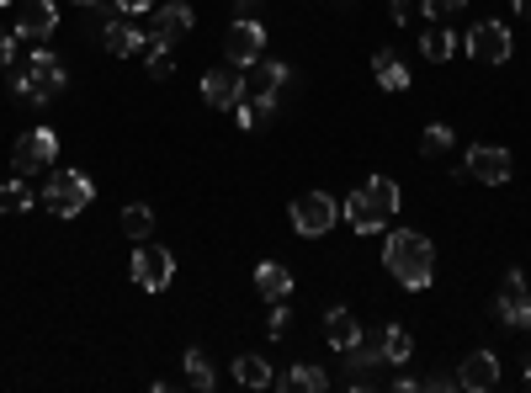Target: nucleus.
<instances>
[{
	"label": "nucleus",
	"instance_id": "obj_38",
	"mask_svg": "<svg viewBox=\"0 0 531 393\" xmlns=\"http://www.w3.org/2000/svg\"><path fill=\"white\" fill-rule=\"evenodd\" d=\"M521 324H526V330H531V293H526V309H521Z\"/></svg>",
	"mask_w": 531,
	"mask_h": 393
},
{
	"label": "nucleus",
	"instance_id": "obj_41",
	"mask_svg": "<svg viewBox=\"0 0 531 393\" xmlns=\"http://www.w3.org/2000/svg\"><path fill=\"white\" fill-rule=\"evenodd\" d=\"M526 383H531V356H526Z\"/></svg>",
	"mask_w": 531,
	"mask_h": 393
},
{
	"label": "nucleus",
	"instance_id": "obj_37",
	"mask_svg": "<svg viewBox=\"0 0 531 393\" xmlns=\"http://www.w3.org/2000/svg\"><path fill=\"white\" fill-rule=\"evenodd\" d=\"M510 6H516V16H521V22H531V0H510Z\"/></svg>",
	"mask_w": 531,
	"mask_h": 393
},
{
	"label": "nucleus",
	"instance_id": "obj_13",
	"mask_svg": "<svg viewBox=\"0 0 531 393\" xmlns=\"http://www.w3.org/2000/svg\"><path fill=\"white\" fill-rule=\"evenodd\" d=\"M340 218H346V224H351L356 234H378V229L388 224V218H383L378 208H372V197H367V186H362V192H351L346 202H340Z\"/></svg>",
	"mask_w": 531,
	"mask_h": 393
},
{
	"label": "nucleus",
	"instance_id": "obj_10",
	"mask_svg": "<svg viewBox=\"0 0 531 393\" xmlns=\"http://www.w3.org/2000/svg\"><path fill=\"white\" fill-rule=\"evenodd\" d=\"M510 170H516V160H510L500 144H473L468 149V176H478L484 186H505Z\"/></svg>",
	"mask_w": 531,
	"mask_h": 393
},
{
	"label": "nucleus",
	"instance_id": "obj_23",
	"mask_svg": "<svg viewBox=\"0 0 531 393\" xmlns=\"http://www.w3.org/2000/svg\"><path fill=\"white\" fill-rule=\"evenodd\" d=\"M409 356H415V335H409V330H399V324H388V330H383V362L404 367Z\"/></svg>",
	"mask_w": 531,
	"mask_h": 393
},
{
	"label": "nucleus",
	"instance_id": "obj_2",
	"mask_svg": "<svg viewBox=\"0 0 531 393\" xmlns=\"http://www.w3.org/2000/svg\"><path fill=\"white\" fill-rule=\"evenodd\" d=\"M11 91L22 96V101H38V107H43V101H54V96L64 91V70H59V59H54V54H43V48H38V54H27V70H16V75H11Z\"/></svg>",
	"mask_w": 531,
	"mask_h": 393
},
{
	"label": "nucleus",
	"instance_id": "obj_25",
	"mask_svg": "<svg viewBox=\"0 0 531 393\" xmlns=\"http://www.w3.org/2000/svg\"><path fill=\"white\" fill-rule=\"evenodd\" d=\"M123 234L133 239V245H144V239L154 234V213L139 208V202H133V208H123Z\"/></svg>",
	"mask_w": 531,
	"mask_h": 393
},
{
	"label": "nucleus",
	"instance_id": "obj_30",
	"mask_svg": "<svg viewBox=\"0 0 531 393\" xmlns=\"http://www.w3.org/2000/svg\"><path fill=\"white\" fill-rule=\"evenodd\" d=\"M447 144H452V128H447V123H431V128H425V139H420L425 155H441Z\"/></svg>",
	"mask_w": 531,
	"mask_h": 393
},
{
	"label": "nucleus",
	"instance_id": "obj_1",
	"mask_svg": "<svg viewBox=\"0 0 531 393\" xmlns=\"http://www.w3.org/2000/svg\"><path fill=\"white\" fill-rule=\"evenodd\" d=\"M383 266L393 271V282H399V287H409V293H420V287L436 282V250H431V239L415 234V229H393L388 234Z\"/></svg>",
	"mask_w": 531,
	"mask_h": 393
},
{
	"label": "nucleus",
	"instance_id": "obj_33",
	"mask_svg": "<svg viewBox=\"0 0 531 393\" xmlns=\"http://www.w3.org/2000/svg\"><path fill=\"white\" fill-rule=\"evenodd\" d=\"M415 16V0H393V22H409Z\"/></svg>",
	"mask_w": 531,
	"mask_h": 393
},
{
	"label": "nucleus",
	"instance_id": "obj_16",
	"mask_svg": "<svg viewBox=\"0 0 531 393\" xmlns=\"http://www.w3.org/2000/svg\"><path fill=\"white\" fill-rule=\"evenodd\" d=\"M521 309H526V282H521V271H510L505 287H500V303H494V314H500V324H510V330H516Z\"/></svg>",
	"mask_w": 531,
	"mask_h": 393
},
{
	"label": "nucleus",
	"instance_id": "obj_35",
	"mask_svg": "<svg viewBox=\"0 0 531 393\" xmlns=\"http://www.w3.org/2000/svg\"><path fill=\"white\" fill-rule=\"evenodd\" d=\"M271 335H287V309L277 303V314H271Z\"/></svg>",
	"mask_w": 531,
	"mask_h": 393
},
{
	"label": "nucleus",
	"instance_id": "obj_18",
	"mask_svg": "<svg viewBox=\"0 0 531 393\" xmlns=\"http://www.w3.org/2000/svg\"><path fill=\"white\" fill-rule=\"evenodd\" d=\"M107 48H112L117 59H128V54H144V48H149V32H139L133 22H112V27H107Z\"/></svg>",
	"mask_w": 531,
	"mask_h": 393
},
{
	"label": "nucleus",
	"instance_id": "obj_28",
	"mask_svg": "<svg viewBox=\"0 0 531 393\" xmlns=\"http://www.w3.org/2000/svg\"><path fill=\"white\" fill-rule=\"evenodd\" d=\"M144 64H149V75H154V80H165L170 70H176V59H170V43L149 38V48H144Z\"/></svg>",
	"mask_w": 531,
	"mask_h": 393
},
{
	"label": "nucleus",
	"instance_id": "obj_9",
	"mask_svg": "<svg viewBox=\"0 0 531 393\" xmlns=\"http://www.w3.org/2000/svg\"><path fill=\"white\" fill-rule=\"evenodd\" d=\"M468 54L478 64H505L510 59V27L505 22H478L468 32Z\"/></svg>",
	"mask_w": 531,
	"mask_h": 393
},
{
	"label": "nucleus",
	"instance_id": "obj_34",
	"mask_svg": "<svg viewBox=\"0 0 531 393\" xmlns=\"http://www.w3.org/2000/svg\"><path fill=\"white\" fill-rule=\"evenodd\" d=\"M425 388H462V383L447 378V372H431V378H425Z\"/></svg>",
	"mask_w": 531,
	"mask_h": 393
},
{
	"label": "nucleus",
	"instance_id": "obj_5",
	"mask_svg": "<svg viewBox=\"0 0 531 393\" xmlns=\"http://www.w3.org/2000/svg\"><path fill=\"white\" fill-rule=\"evenodd\" d=\"M133 282L144 287V293H165L170 287V277H176V261H170V250H160V245H133Z\"/></svg>",
	"mask_w": 531,
	"mask_h": 393
},
{
	"label": "nucleus",
	"instance_id": "obj_20",
	"mask_svg": "<svg viewBox=\"0 0 531 393\" xmlns=\"http://www.w3.org/2000/svg\"><path fill=\"white\" fill-rule=\"evenodd\" d=\"M372 75H378L383 91H404L409 85V70H404V59L393 54V48H383V54H372Z\"/></svg>",
	"mask_w": 531,
	"mask_h": 393
},
{
	"label": "nucleus",
	"instance_id": "obj_27",
	"mask_svg": "<svg viewBox=\"0 0 531 393\" xmlns=\"http://www.w3.org/2000/svg\"><path fill=\"white\" fill-rule=\"evenodd\" d=\"M186 383H192L197 393H208L218 378H213V367H208V356L202 351H186Z\"/></svg>",
	"mask_w": 531,
	"mask_h": 393
},
{
	"label": "nucleus",
	"instance_id": "obj_29",
	"mask_svg": "<svg viewBox=\"0 0 531 393\" xmlns=\"http://www.w3.org/2000/svg\"><path fill=\"white\" fill-rule=\"evenodd\" d=\"M324 383H330V378H324L319 367H308V362H298L293 372H287V388H308V393H319Z\"/></svg>",
	"mask_w": 531,
	"mask_h": 393
},
{
	"label": "nucleus",
	"instance_id": "obj_7",
	"mask_svg": "<svg viewBox=\"0 0 531 393\" xmlns=\"http://www.w3.org/2000/svg\"><path fill=\"white\" fill-rule=\"evenodd\" d=\"M59 155V139H54V128H32L16 139L11 149V160H16V176H32V170H43V165H54Z\"/></svg>",
	"mask_w": 531,
	"mask_h": 393
},
{
	"label": "nucleus",
	"instance_id": "obj_3",
	"mask_svg": "<svg viewBox=\"0 0 531 393\" xmlns=\"http://www.w3.org/2000/svg\"><path fill=\"white\" fill-rule=\"evenodd\" d=\"M91 197H96V186L85 181L80 170H54V181L43 186V202H48V213H54V218H80Z\"/></svg>",
	"mask_w": 531,
	"mask_h": 393
},
{
	"label": "nucleus",
	"instance_id": "obj_26",
	"mask_svg": "<svg viewBox=\"0 0 531 393\" xmlns=\"http://www.w3.org/2000/svg\"><path fill=\"white\" fill-rule=\"evenodd\" d=\"M27 208H32V186L22 176L0 186V213H27Z\"/></svg>",
	"mask_w": 531,
	"mask_h": 393
},
{
	"label": "nucleus",
	"instance_id": "obj_11",
	"mask_svg": "<svg viewBox=\"0 0 531 393\" xmlns=\"http://www.w3.org/2000/svg\"><path fill=\"white\" fill-rule=\"evenodd\" d=\"M266 54V27L255 22V16H239V22L229 27V59L245 70V64H255Z\"/></svg>",
	"mask_w": 531,
	"mask_h": 393
},
{
	"label": "nucleus",
	"instance_id": "obj_15",
	"mask_svg": "<svg viewBox=\"0 0 531 393\" xmlns=\"http://www.w3.org/2000/svg\"><path fill=\"white\" fill-rule=\"evenodd\" d=\"M54 6H48V0H22V16H16V32H22V38H48V32H54Z\"/></svg>",
	"mask_w": 531,
	"mask_h": 393
},
{
	"label": "nucleus",
	"instance_id": "obj_40",
	"mask_svg": "<svg viewBox=\"0 0 531 393\" xmlns=\"http://www.w3.org/2000/svg\"><path fill=\"white\" fill-rule=\"evenodd\" d=\"M75 6H101V0H75Z\"/></svg>",
	"mask_w": 531,
	"mask_h": 393
},
{
	"label": "nucleus",
	"instance_id": "obj_39",
	"mask_svg": "<svg viewBox=\"0 0 531 393\" xmlns=\"http://www.w3.org/2000/svg\"><path fill=\"white\" fill-rule=\"evenodd\" d=\"M255 6H261V0H239V11H245V16H250Z\"/></svg>",
	"mask_w": 531,
	"mask_h": 393
},
{
	"label": "nucleus",
	"instance_id": "obj_32",
	"mask_svg": "<svg viewBox=\"0 0 531 393\" xmlns=\"http://www.w3.org/2000/svg\"><path fill=\"white\" fill-rule=\"evenodd\" d=\"M154 6V0H117V11H123V16H144Z\"/></svg>",
	"mask_w": 531,
	"mask_h": 393
},
{
	"label": "nucleus",
	"instance_id": "obj_12",
	"mask_svg": "<svg viewBox=\"0 0 531 393\" xmlns=\"http://www.w3.org/2000/svg\"><path fill=\"white\" fill-rule=\"evenodd\" d=\"M457 383H462V388H473V393L494 388V383H500V356H494V351H473L468 362H462Z\"/></svg>",
	"mask_w": 531,
	"mask_h": 393
},
{
	"label": "nucleus",
	"instance_id": "obj_21",
	"mask_svg": "<svg viewBox=\"0 0 531 393\" xmlns=\"http://www.w3.org/2000/svg\"><path fill=\"white\" fill-rule=\"evenodd\" d=\"M420 48H425V59H431V64H447L452 48H457V38L447 32V22H431V27L420 32Z\"/></svg>",
	"mask_w": 531,
	"mask_h": 393
},
{
	"label": "nucleus",
	"instance_id": "obj_6",
	"mask_svg": "<svg viewBox=\"0 0 531 393\" xmlns=\"http://www.w3.org/2000/svg\"><path fill=\"white\" fill-rule=\"evenodd\" d=\"M202 101L208 107H218V112H234L239 101H245V70H224V64H213L208 75H202Z\"/></svg>",
	"mask_w": 531,
	"mask_h": 393
},
{
	"label": "nucleus",
	"instance_id": "obj_8",
	"mask_svg": "<svg viewBox=\"0 0 531 393\" xmlns=\"http://www.w3.org/2000/svg\"><path fill=\"white\" fill-rule=\"evenodd\" d=\"M287 85V64L282 59H255L245 64V101H277V91Z\"/></svg>",
	"mask_w": 531,
	"mask_h": 393
},
{
	"label": "nucleus",
	"instance_id": "obj_19",
	"mask_svg": "<svg viewBox=\"0 0 531 393\" xmlns=\"http://www.w3.org/2000/svg\"><path fill=\"white\" fill-rule=\"evenodd\" d=\"M324 335H330L335 351H351L356 340H362V324L351 319V309H330V319H324Z\"/></svg>",
	"mask_w": 531,
	"mask_h": 393
},
{
	"label": "nucleus",
	"instance_id": "obj_36",
	"mask_svg": "<svg viewBox=\"0 0 531 393\" xmlns=\"http://www.w3.org/2000/svg\"><path fill=\"white\" fill-rule=\"evenodd\" d=\"M6 59H16V38H6V32H0V64Z\"/></svg>",
	"mask_w": 531,
	"mask_h": 393
},
{
	"label": "nucleus",
	"instance_id": "obj_42",
	"mask_svg": "<svg viewBox=\"0 0 531 393\" xmlns=\"http://www.w3.org/2000/svg\"><path fill=\"white\" fill-rule=\"evenodd\" d=\"M0 6H11V0H0Z\"/></svg>",
	"mask_w": 531,
	"mask_h": 393
},
{
	"label": "nucleus",
	"instance_id": "obj_17",
	"mask_svg": "<svg viewBox=\"0 0 531 393\" xmlns=\"http://www.w3.org/2000/svg\"><path fill=\"white\" fill-rule=\"evenodd\" d=\"M192 22H197V16H192V6H181V0H176V6H165L160 16H154V32H149V38L176 43L181 32H192Z\"/></svg>",
	"mask_w": 531,
	"mask_h": 393
},
{
	"label": "nucleus",
	"instance_id": "obj_22",
	"mask_svg": "<svg viewBox=\"0 0 531 393\" xmlns=\"http://www.w3.org/2000/svg\"><path fill=\"white\" fill-rule=\"evenodd\" d=\"M367 197H372V208H378L383 218H393V213L404 208V192H399L388 176H372V181H367Z\"/></svg>",
	"mask_w": 531,
	"mask_h": 393
},
{
	"label": "nucleus",
	"instance_id": "obj_14",
	"mask_svg": "<svg viewBox=\"0 0 531 393\" xmlns=\"http://www.w3.org/2000/svg\"><path fill=\"white\" fill-rule=\"evenodd\" d=\"M255 293L271 298V303H287V298H293V271L277 266V261H261V266H255Z\"/></svg>",
	"mask_w": 531,
	"mask_h": 393
},
{
	"label": "nucleus",
	"instance_id": "obj_24",
	"mask_svg": "<svg viewBox=\"0 0 531 393\" xmlns=\"http://www.w3.org/2000/svg\"><path fill=\"white\" fill-rule=\"evenodd\" d=\"M234 378L245 383V388H271V362H266V356H239Z\"/></svg>",
	"mask_w": 531,
	"mask_h": 393
},
{
	"label": "nucleus",
	"instance_id": "obj_4",
	"mask_svg": "<svg viewBox=\"0 0 531 393\" xmlns=\"http://www.w3.org/2000/svg\"><path fill=\"white\" fill-rule=\"evenodd\" d=\"M335 218H340V202H335L330 192H303V197H293V229H298L303 239L330 234Z\"/></svg>",
	"mask_w": 531,
	"mask_h": 393
},
{
	"label": "nucleus",
	"instance_id": "obj_31",
	"mask_svg": "<svg viewBox=\"0 0 531 393\" xmlns=\"http://www.w3.org/2000/svg\"><path fill=\"white\" fill-rule=\"evenodd\" d=\"M462 6H468V0H425V16H431V22H452V16H462Z\"/></svg>",
	"mask_w": 531,
	"mask_h": 393
}]
</instances>
